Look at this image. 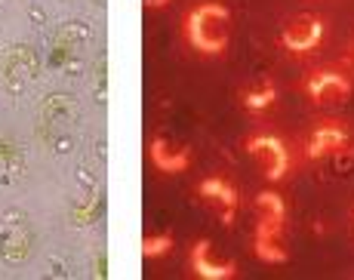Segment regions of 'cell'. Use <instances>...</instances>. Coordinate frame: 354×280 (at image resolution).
<instances>
[{"label": "cell", "mask_w": 354, "mask_h": 280, "mask_svg": "<svg viewBox=\"0 0 354 280\" xmlns=\"http://www.w3.org/2000/svg\"><path fill=\"white\" fill-rule=\"evenodd\" d=\"M182 34L201 56H222L231 44V10L219 0H203L185 12Z\"/></svg>", "instance_id": "6da1fadb"}, {"label": "cell", "mask_w": 354, "mask_h": 280, "mask_svg": "<svg viewBox=\"0 0 354 280\" xmlns=\"http://www.w3.org/2000/svg\"><path fill=\"white\" fill-rule=\"evenodd\" d=\"M243 151L250 154V160L256 163L259 176L268 182H281L283 176L290 173V148L283 139H277V136L271 133H253L247 136V142H243Z\"/></svg>", "instance_id": "7a4b0ae2"}, {"label": "cell", "mask_w": 354, "mask_h": 280, "mask_svg": "<svg viewBox=\"0 0 354 280\" xmlns=\"http://www.w3.org/2000/svg\"><path fill=\"white\" fill-rule=\"evenodd\" d=\"M324 37H326L324 19L315 16V12H299V16H292L281 28L277 44H281V50H287L290 56H308V53L321 50Z\"/></svg>", "instance_id": "3957f363"}, {"label": "cell", "mask_w": 354, "mask_h": 280, "mask_svg": "<svg viewBox=\"0 0 354 280\" xmlns=\"http://www.w3.org/2000/svg\"><path fill=\"white\" fill-rule=\"evenodd\" d=\"M354 148L351 129L345 127V120H321L315 129L308 133L302 145L305 160H330V157H342Z\"/></svg>", "instance_id": "277c9868"}, {"label": "cell", "mask_w": 354, "mask_h": 280, "mask_svg": "<svg viewBox=\"0 0 354 280\" xmlns=\"http://www.w3.org/2000/svg\"><path fill=\"white\" fill-rule=\"evenodd\" d=\"M302 90L317 108H330V105L348 102L354 86H351L348 74L336 71V68H315V71L302 80Z\"/></svg>", "instance_id": "5b68a950"}, {"label": "cell", "mask_w": 354, "mask_h": 280, "mask_svg": "<svg viewBox=\"0 0 354 280\" xmlns=\"http://www.w3.org/2000/svg\"><path fill=\"white\" fill-rule=\"evenodd\" d=\"M253 256L259 259V262H268V265L290 262V250H287V243H283V218L256 216Z\"/></svg>", "instance_id": "8992f818"}, {"label": "cell", "mask_w": 354, "mask_h": 280, "mask_svg": "<svg viewBox=\"0 0 354 280\" xmlns=\"http://www.w3.org/2000/svg\"><path fill=\"white\" fill-rule=\"evenodd\" d=\"M197 197L219 216L222 225H234L237 209H241V197H237V188L231 185L228 179H222V176L203 179L201 185H197Z\"/></svg>", "instance_id": "52a82bcc"}, {"label": "cell", "mask_w": 354, "mask_h": 280, "mask_svg": "<svg viewBox=\"0 0 354 280\" xmlns=\"http://www.w3.org/2000/svg\"><path fill=\"white\" fill-rule=\"evenodd\" d=\"M188 262H192L194 277H201V280H234L237 277V262L228 256H216L213 243L207 237L192 243Z\"/></svg>", "instance_id": "ba28073f"}, {"label": "cell", "mask_w": 354, "mask_h": 280, "mask_svg": "<svg viewBox=\"0 0 354 280\" xmlns=\"http://www.w3.org/2000/svg\"><path fill=\"white\" fill-rule=\"evenodd\" d=\"M148 154H151V163L160 169V173H185L192 167V148L182 145V142L163 139V136H154L151 145H148Z\"/></svg>", "instance_id": "9c48e42d"}, {"label": "cell", "mask_w": 354, "mask_h": 280, "mask_svg": "<svg viewBox=\"0 0 354 280\" xmlns=\"http://www.w3.org/2000/svg\"><path fill=\"white\" fill-rule=\"evenodd\" d=\"M274 102H277V84H274V77H268V74H259V77L247 80V84L241 86V105L247 108L250 114L268 111Z\"/></svg>", "instance_id": "30bf717a"}, {"label": "cell", "mask_w": 354, "mask_h": 280, "mask_svg": "<svg viewBox=\"0 0 354 280\" xmlns=\"http://www.w3.org/2000/svg\"><path fill=\"white\" fill-rule=\"evenodd\" d=\"M253 209L256 216H265V218H283L287 222V203L277 191H259L253 197Z\"/></svg>", "instance_id": "8fae6325"}, {"label": "cell", "mask_w": 354, "mask_h": 280, "mask_svg": "<svg viewBox=\"0 0 354 280\" xmlns=\"http://www.w3.org/2000/svg\"><path fill=\"white\" fill-rule=\"evenodd\" d=\"M173 250V234H151L142 241V256L145 259H160Z\"/></svg>", "instance_id": "7c38bea8"}, {"label": "cell", "mask_w": 354, "mask_h": 280, "mask_svg": "<svg viewBox=\"0 0 354 280\" xmlns=\"http://www.w3.org/2000/svg\"><path fill=\"white\" fill-rule=\"evenodd\" d=\"M169 0H145V6L148 10H163V6H167Z\"/></svg>", "instance_id": "4fadbf2b"}, {"label": "cell", "mask_w": 354, "mask_h": 280, "mask_svg": "<svg viewBox=\"0 0 354 280\" xmlns=\"http://www.w3.org/2000/svg\"><path fill=\"white\" fill-rule=\"evenodd\" d=\"M348 53H351V59H354V40H351V46H348Z\"/></svg>", "instance_id": "5bb4252c"}, {"label": "cell", "mask_w": 354, "mask_h": 280, "mask_svg": "<svg viewBox=\"0 0 354 280\" xmlns=\"http://www.w3.org/2000/svg\"><path fill=\"white\" fill-rule=\"evenodd\" d=\"M351 222H354V209H351Z\"/></svg>", "instance_id": "9a60e30c"}]
</instances>
